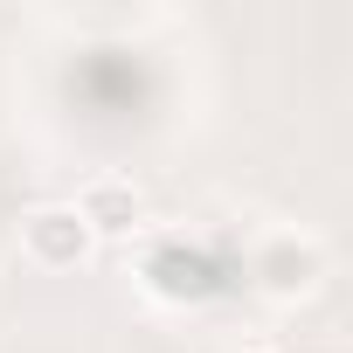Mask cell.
<instances>
[{"label":"cell","instance_id":"obj_1","mask_svg":"<svg viewBox=\"0 0 353 353\" xmlns=\"http://www.w3.org/2000/svg\"><path fill=\"white\" fill-rule=\"evenodd\" d=\"M250 277H256V291H263V298H305V291L325 277V250H319L312 236L277 229V236H263V243H256Z\"/></svg>","mask_w":353,"mask_h":353},{"label":"cell","instance_id":"obj_3","mask_svg":"<svg viewBox=\"0 0 353 353\" xmlns=\"http://www.w3.org/2000/svg\"><path fill=\"white\" fill-rule=\"evenodd\" d=\"M77 215H83L90 236H132L139 215H145V201H139L132 181H118V173H97V181L83 188V201H77Z\"/></svg>","mask_w":353,"mask_h":353},{"label":"cell","instance_id":"obj_4","mask_svg":"<svg viewBox=\"0 0 353 353\" xmlns=\"http://www.w3.org/2000/svg\"><path fill=\"white\" fill-rule=\"evenodd\" d=\"M250 353H270V346H250Z\"/></svg>","mask_w":353,"mask_h":353},{"label":"cell","instance_id":"obj_2","mask_svg":"<svg viewBox=\"0 0 353 353\" xmlns=\"http://www.w3.org/2000/svg\"><path fill=\"white\" fill-rule=\"evenodd\" d=\"M21 243H28V256L35 263H49V270H77L83 256H90V229H83V215L77 208H63V201H49V208H35L28 222H21Z\"/></svg>","mask_w":353,"mask_h":353}]
</instances>
